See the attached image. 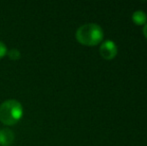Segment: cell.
Here are the masks:
<instances>
[{
	"mask_svg": "<svg viewBox=\"0 0 147 146\" xmlns=\"http://www.w3.org/2000/svg\"><path fill=\"white\" fill-rule=\"evenodd\" d=\"M132 20L136 25H145L147 23V15L142 10H137L132 14Z\"/></svg>",
	"mask_w": 147,
	"mask_h": 146,
	"instance_id": "5",
	"label": "cell"
},
{
	"mask_svg": "<svg viewBox=\"0 0 147 146\" xmlns=\"http://www.w3.org/2000/svg\"><path fill=\"white\" fill-rule=\"evenodd\" d=\"M76 39L79 43L87 46H95L102 41L104 33L98 24L87 23L81 25L76 31Z\"/></svg>",
	"mask_w": 147,
	"mask_h": 146,
	"instance_id": "1",
	"label": "cell"
},
{
	"mask_svg": "<svg viewBox=\"0 0 147 146\" xmlns=\"http://www.w3.org/2000/svg\"><path fill=\"white\" fill-rule=\"evenodd\" d=\"M22 115H23V107L17 100H6L0 105V121L3 124H15L21 119Z\"/></svg>",
	"mask_w": 147,
	"mask_h": 146,
	"instance_id": "2",
	"label": "cell"
},
{
	"mask_svg": "<svg viewBox=\"0 0 147 146\" xmlns=\"http://www.w3.org/2000/svg\"><path fill=\"white\" fill-rule=\"evenodd\" d=\"M117 46L112 40H106L101 44L99 48L100 55L106 60H111L117 55Z\"/></svg>",
	"mask_w": 147,
	"mask_h": 146,
	"instance_id": "3",
	"label": "cell"
},
{
	"mask_svg": "<svg viewBox=\"0 0 147 146\" xmlns=\"http://www.w3.org/2000/svg\"><path fill=\"white\" fill-rule=\"evenodd\" d=\"M143 34H144V36L147 38V23L144 25V27H143Z\"/></svg>",
	"mask_w": 147,
	"mask_h": 146,
	"instance_id": "8",
	"label": "cell"
},
{
	"mask_svg": "<svg viewBox=\"0 0 147 146\" xmlns=\"http://www.w3.org/2000/svg\"><path fill=\"white\" fill-rule=\"evenodd\" d=\"M14 141V133L8 128L0 129V145L10 146Z\"/></svg>",
	"mask_w": 147,
	"mask_h": 146,
	"instance_id": "4",
	"label": "cell"
},
{
	"mask_svg": "<svg viewBox=\"0 0 147 146\" xmlns=\"http://www.w3.org/2000/svg\"><path fill=\"white\" fill-rule=\"evenodd\" d=\"M8 55H9V57L11 59H18V58H20V52H19V50H17V49H15V48H13V49H10L9 50V52H8Z\"/></svg>",
	"mask_w": 147,
	"mask_h": 146,
	"instance_id": "6",
	"label": "cell"
},
{
	"mask_svg": "<svg viewBox=\"0 0 147 146\" xmlns=\"http://www.w3.org/2000/svg\"><path fill=\"white\" fill-rule=\"evenodd\" d=\"M6 53H7V47H6V45L2 41H0V58L5 56Z\"/></svg>",
	"mask_w": 147,
	"mask_h": 146,
	"instance_id": "7",
	"label": "cell"
}]
</instances>
